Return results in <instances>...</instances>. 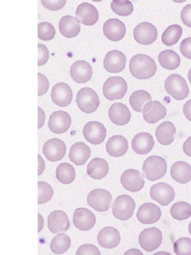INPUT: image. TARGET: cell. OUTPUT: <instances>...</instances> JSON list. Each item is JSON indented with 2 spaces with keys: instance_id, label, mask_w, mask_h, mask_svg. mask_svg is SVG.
<instances>
[{
  "instance_id": "6da1fadb",
  "label": "cell",
  "mask_w": 191,
  "mask_h": 255,
  "mask_svg": "<svg viewBox=\"0 0 191 255\" xmlns=\"http://www.w3.org/2000/svg\"><path fill=\"white\" fill-rule=\"evenodd\" d=\"M129 71L131 75L138 80H148L155 76L156 64L150 56L137 54L130 60Z\"/></svg>"
},
{
  "instance_id": "7a4b0ae2",
  "label": "cell",
  "mask_w": 191,
  "mask_h": 255,
  "mask_svg": "<svg viewBox=\"0 0 191 255\" xmlns=\"http://www.w3.org/2000/svg\"><path fill=\"white\" fill-rule=\"evenodd\" d=\"M167 162L161 156H151L143 162V171L149 181L162 178L167 173Z\"/></svg>"
},
{
  "instance_id": "3957f363",
  "label": "cell",
  "mask_w": 191,
  "mask_h": 255,
  "mask_svg": "<svg viewBox=\"0 0 191 255\" xmlns=\"http://www.w3.org/2000/svg\"><path fill=\"white\" fill-rule=\"evenodd\" d=\"M128 91L126 82L121 77H109L102 87L103 95L109 101L120 100L125 97Z\"/></svg>"
},
{
  "instance_id": "277c9868",
  "label": "cell",
  "mask_w": 191,
  "mask_h": 255,
  "mask_svg": "<svg viewBox=\"0 0 191 255\" xmlns=\"http://www.w3.org/2000/svg\"><path fill=\"white\" fill-rule=\"evenodd\" d=\"M99 98L94 89L85 87L81 89L76 96V104L81 111L91 114L96 111L99 106Z\"/></svg>"
},
{
  "instance_id": "5b68a950",
  "label": "cell",
  "mask_w": 191,
  "mask_h": 255,
  "mask_svg": "<svg viewBox=\"0 0 191 255\" xmlns=\"http://www.w3.org/2000/svg\"><path fill=\"white\" fill-rule=\"evenodd\" d=\"M167 94L176 101H183L189 95V88L186 80L179 74L169 76L164 83Z\"/></svg>"
},
{
  "instance_id": "8992f818",
  "label": "cell",
  "mask_w": 191,
  "mask_h": 255,
  "mask_svg": "<svg viewBox=\"0 0 191 255\" xmlns=\"http://www.w3.org/2000/svg\"><path fill=\"white\" fill-rule=\"evenodd\" d=\"M135 201L129 195L118 196L113 202L112 213L116 219L126 221L131 219L135 210Z\"/></svg>"
},
{
  "instance_id": "52a82bcc",
  "label": "cell",
  "mask_w": 191,
  "mask_h": 255,
  "mask_svg": "<svg viewBox=\"0 0 191 255\" xmlns=\"http://www.w3.org/2000/svg\"><path fill=\"white\" fill-rule=\"evenodd\" d=\"M163 234L157 228H146L139 236L140 247L147 252L156 250L162 243Z\"/></svg>"
},
{
  "instance_id": "ba28073f",
  "label": "cell",
  "mask_w": 191,
  "mask_h": 255,
  "mask_svg": "<svg viewBox=\"0 0 191 255\" xmlns=\"http://www.w3.org/2000/svg\"><path fill=\"white\" fill-rule=\"evenodd\" d=\"M88 205L97 212H105L109 210L112 196L108 191L102 189H96L88 195Z\"/></svg>"
},
{
  "instance_id": "9c48e42d",
  "label": "cell",
  "mask_w": 191,
  "mask_h": 255,
  "mask_svg": "<svg viewBox=\"0 0 191 255\" xmlns=\"http://www.w3.org/2000/svg\"><path fill=\"white\" fill-rule=\"evenodd\" d=\"M150 197L161 206H167L174 201L176 192L170 185L158 183L151 187Z\"/></svg>"
},
{
  "instance_id": "30bf717a",
  "label": "cell",
  "mask_w": 191,
  "mask_h": 255,
  "mask_svg": "<svg viewBox=\"0 0 191 255\" xmlns=\"http://www.w3.org/2000/svg\"><path fill=\"white\" fill-rule=\"evenodd\" d=\"M134 38L138 44L149 45L158 38V30L152 23L143 22L134 28Z\"/></svg>"
},
{
  "instance_id": "8fae6325",
  "label": "cell",
  "mask_w": 191,
  "mask_h": 255,
  "mask_svg": "<svg viewBox=\"0 0 191 255\" xmlns=\"http://www.w3.org/2000/svg\"><path fill=\"white\" fill-rule=\"evenodd\" d=\"M121 184L124 189L131 192H140L145 185L144 176L135 169H128L122 173Z\"/></svg>"
},
{
  "instance_id": "7c38bea8",
  "label": "cell",
  "mask_w": 191,
  "mask_h": 255,
  "mask_svg": "<svg viewBox=\"0 0 191 255\" xmlns=\"http://www.w3.org/2000/svg\"><path fill=\"white\" fill-rule=\"evenodd\" d=\"M83 135L88 142L97 145L104 141L107 130L105 127L100 122H90L84 127Z\"/></svg>"
},
{
  "instance_id": "4fadbf2b",
  "label": "cell",
  "mask_w": 191,
  "mask_h": 255,
  "mask_svg": "<svg viewBox=\"0 0 191 255\" xmlns=\"http://www.w3.org/2000/svg\"><path fill=\"white\" fill-rule=\"evenodd\" d=\"M67 151L65 143L59 138L48 140L43 147V153L50 162H58L64 157Z\"/></svg>"
},
{
  "instance_id": "5bb4252c",
  "label": "cell",
  "mask_w": 191,
  "mask_h": 255,
  "mask_svg": "<svg viewBox=\"0 0 191 255\" xmlns=\"http://www.w3.org/2000/svg\"><path fill=\"white\" fill-rule=\"evenodd\" d=\"M126 65V57L119 50H110L106 54L103 61L104 69L111 74L122 72Z\"/></svg>"
},
{
  "instance_id": "9a60e30c",
  "label": "cell",
  "mask_w": 191,
  "mask_h": 255,
  "mask_svg": "<svg viewBox=\"0 0 191 255\" xmlns=\"http://www.w3.org/2000/svg\"><path fill=\"white\" fill-rule=\"evenodd\" d=\"M71 124V117L68 113L64 111H57L49 117L48 127L54 133L62 134L70 129Z\"/></svg>"
},
{
  "instance_id": "2e32d148",
  "label": "cell",
  "mask_w": 191,
  "mask_h": 255,
  "mask_svg": "<svg viewBox=\"0 0 191 255\" xmlns=\"http://www.w3.org/2000/svg\"><path fill=\"white\" fill-rule=\"evenodd\" d=\"M51 98L55 105L66 107L70 105L73 101V91L67 83H57L52 88Z\"/></svg>"
},
{
  "instance_id": "e0dca14e",
  "label": "cell",
  "mask_w": 191,
  "mask_h": 255,
  "mask_svg": "<svg viewBox=\"0 0 191 255\" xmlns=\"http://www.w3.org/2000/svg\"><path fill=\"white\" fill-rule=\"evenodd\" d=\"M95 215L87 208L76 209L73 213V224L76 228L82 231H88L96 225Z\"/></svg>"
},
{
  "instance_id": "ac0fdd59",
  "label": "cell",
  "mask_w": 191,
  "mask_h": 255,
  "mask_svg": "<svg viewBox=\"0 0 191 255\" xmlns=\"http://www.w3.org/2000/svg\"><path fill=\"white\" fill-rule=\"evenodd\" d=\"M103 33L110 41L114 42L120 41L126 33L125 23L118 19H108L103 25Z\"/></svg>"
},
{
  "instance_id": "d6986e66",
  "label": "cell",
  "mask_w": 191,
  "mask_h": 255,
  "mask_svg": "<svg viewBox=\"0 0 191 255\" xmlns=\"http://www.w3.org/2000/svg\"><path fill=\"white\" fill-rule=\"evenodd\" d=\"M161 216V210L158 206L152 203H145L139 207L137 218L143 225L156 223Z\"/></svg>"
},
{
  "instance_id": "ffe728a7",
  "label": "cell",
  "mask_w": 191,
  "mask_h": 255,
  "mask_svg": "<svg viewBox=\"0 0 191 255\" xmlns=\"http://www.w3.org/2000/svg\"><path fill=\"white\" fill-rule=\"evenodd\" d=\"M143 119L149 124H155L165 118L167 109L159 101H149L143 107Z\"/></svg>"
},
{
  "instance_id": "44dd1931",
  "label": "cell",
  "mask_w": 191,
  "mask_h": 255,
  "mask_svg": "<svg viewBox=\"0 0 191 255\" xmlns=\"http://www.w3.org/2000/svg\"><path fill=\"white\" fill-rule=\"evenodd\" d=\"M48 228L52 234L65 232L70 228V220L67 213L62 210H55L48 216Z\"/></svg>"
},
{
  "instance_id": "7402d4cb",
  "label": "cell",
  "mask_w": 191,
  "mask_h": 255,
  "mask_svg": "<svg viewBox=\"0 0 191 255\" xmlns=\"http://www.w3.org/2000/svg\"><path fill=\"white\" fill-rule=\"evenodd\" d=\"M121 237L119 231L113 227H105L97 236L98 244L104 249H112L119 246Z\"/></svg>"
},
{
  "instance_id": "603a6c76",
  "label": "cell",
  "mask_w": 191,
  "mask_h": 255,
  "mask_svg": "<svg viewBox=\"0 0 191 255\" xmlns=\"http://www.w3.org/2000/svg\"><path fill=\"white\" fill-rule=\"evenodd\" d=\"M70 75L76 83H88L92 77V67L86 61H76L70 68Z\"/></svg>"
},
{
  "instance_id": "cb8c5ba5",
  "label": "cell",
  "mask_w": 191,
  "mask_h": 255,
  "mask_svg": "<svg viewBox=\"0 0 191 255\" xmlns=\"http://www.w3.org/2000/svg\"><path fill=\"white\" fill-rule=\"evenodd\" d=\"M76 18L85 26H93L98 20V12L94 5L83 2L78 6L76 11Z\"/></svg>"
},
{
  "instance_id": "d4e9b609",
  "label": "cell",
  "mask_w": 191,
  "mask_h": 255,
  "mask_svg": "<svg viewBox=\"0 0 191 255\" xmlns=\"http://www.w3.org/2000/svg\"><path fill=\"white\" fill-rule=\"evenodd\" d=\"M155 146L153 137L149 132H139L134 135L131 141L133 150L137 154H147Z\"/></svg>"
},
{
  "instance_id": "484cf974",
  "label": "cell",
  "mask_w": 191,
  "mask_h": 255,
  "mask_svg": "<svg viewBox=\"0 0 191 255\" xmlns=\"http://www.w3.org/2000/svg\"><path fill=\"white\" fill-rule=\"evenodd\" d=\"M110 120L117 126H124L131 120V113L127 106L121 103H115L110 106L108 111Z\"/></svg>"
},
{
  "instance_id": "4316f807",
  "label": "cell",
  "mask_w": 191,
  "mask_h": 255,
  "mask_svg": "<svg viewBox=\"0 0 191 255\" xmlns=\"http://www.w3.org/2000/svg\"><path fill=\"white\" fill-rule=\"evenodd\" d=\"M128 140L122 135H113L106 143V151L113 157L124 156L128 151Z\"/></svg>"
},
{
  "instance_id": "83f0119b",
  "label": "cell",
  "mask_w": 191,
  "mask_h": 255,
  "mask_svg": "<svg viewBox=\"0 0 191 255\" xmlns=\"http://www.w3.org/2000/svg\"><path fill=\"white\" fill-rule=\"evenodd\" d=\"M91 148L84 142H76L72 145L69 153V158L75 165H85L91 156Z\"/></svg>"
},
{
  "instance_id": "f1b7e54d",
  "label": "cell",
  "mask_w": 191,
  "mask_h": 255,
  "mask_svg": "<svg viewBox=\"0 0 191 255\" xmlns=\"http://www.w3.org/2000/svg\"><path fill=\"white\" fill-rule=\"evenodd\" d=\"M59 30L61 35L67 38H75L80 32V21L73 16H64L60 20Z\"/></svg>"
},
{
  "instance_id": "f546056e",
  "label": "cell",
  "mask_w": 191,
  "mask_h": 255,
  "mask_svg": "<svg viewBox=\"0 0 191 255\" xmlns=\"http://www.w3.org/2000/svg\"><path fill=\"white\" fill-rule=\"evenodd\" d=\"M170 174L177 183L181 184L189 183L191 180V166L184 161L175 162L172 165Z\"/></svg>"
},
{
  "instance_id": "4dcf8cb0",
  "label": "cell",
  "mask_w": 191,
  "mask_h": 255,
  "mask_svg": "<svg viewBox=\"0 0 191 255\" xmlns=\"http://www.w3.org/2000/svg\"><path fill=\"white\" fill-rule=\"evenodd\" d=\"M176 129L170 122H164L157 128L155 131L157 140L162 145H170L174 141Z\"/></svg>"
},
{
  "instance_id": "1f68e13d",
  "label": "cell",
  "mask_w": 191,
  "mask_h": 255,
  "mask_svg": "<svg viewBox=\"0 0 191 255\" xmlns=\"http://www.w3.org/2000/svg\"><path fill=\"white\" fill-rule=\"evenodd\" d=\"M109 171V165L105 159L95 158L87 167V173L91 178L101 180L106 177Z\"/></svg>"
},
{
  "instance_id": "d6a6232c",
  "label": "cell",
  "mask_w": 191,
  "mask_h": 255,
  "mask_svg": "<svg viewBox=\"0 0 191 255\" xmlns=\"http://www.w3.org/2000/svg\"><path fill=\"white\" fill-rule=\"evenodd\" d=\"M158 61L161 67L165 69L173 71L177 69L181 64L179 55L173 50H164L158 55Z\"/></svg>"
},
{
  "instance_id": "836d02e7",
  "label": "cell",
  "mask_w": 191,
  "mask_h": 255,
  "mask_svg": "<svg viewBox=\"0 0 191 255\" xmlns=\"http://www.w3.org/2000/svg\"><path fill=\"white\" fill-rule=\"evenodd\" d=\"M56 177L60 183L63 184H70L76 178L74 167L67 162L60 164L57 167Z\"/></svg>"
},
{
  "instance_id": "e575fe53",
  "label": "cell",
  "mask_w": 191,
  "mask_h": 255,
  "mask_svg": "<svg viewBox=\"0 0 191 255\" xmlns=\"http://www.w3.org/2000/svg\"><path fill=\"white\" fill-rule=\"evenodd\" d=\"M149 101H152V97L149 92L144 90L136 91L131 94L129 99L131 108L137 113H141L143 106L146 105Z\"/></svg>"
},
{
  "instance_id": "d590c367",
  "label": "cell",
  "mask_w": 191,
  "mask_h": 255,
  "mask_svg": "<svg viewBox=\"0 0 191 255\" xmlns=\"http://www.w3.org/2000/svg\"><path fill=\"white\" fill-rule=\"evenodd\" d=\"M182 35V26L177 24L171 25L163 32L161 39L166 46L171 47L179 42Z\"/></svg>"
},
{
  "instance_id": "8d00e7d4",
  "label": "cell",
  "mask_w": 191,
  "mask_h": 255,
  "mask_svg": "<svg viewBox=\"0 0 191 255\" xmlns=\"http://www.w3.org/2000/svg\"><path fill=\"white\" fill-rule=\"evenodd\" d=\"M71 246L70 237L65 234H59L55 236L50 243V249L54 254L61 255L67 252Z\"/></svg>"
},
{
  "instance_id": "74e56055",
  "label": "cell",
  "mask_w": 191,
  "mask_h": 255,
  "mask_svg": "<svg viewBox=\"0 0 191 255\" xmlns=\"http://www.w3.org/2000/svg\"><path fill=\"white\" fill-rule=\"evenodd\" d=\"M170 214L173 219L178 221L189 219L191 216V205L184 201L176 203L170 209Z\"/></svg>"
},
{
  "instance_id": "f35d334b",
  "label": "cell",
  "mask_w": 191,
  "mask_h": 255,
  "mask_svg": "<svg viewBox=\"0 0 191 255\" xmlns=\"http://www.w3.org/2000/svg\"><path fill=\"white\" fill-rule=\"evenodd\" d=\"M110 8L113 13L122 17L131 15L134 11V7L129 0H113Z\"/></svg>"
},
{
  "instance_id": "ab89813d",
  "label": "cell",
  "mask_w": 191,
  "mask_h": 255,
  "mask_svg": "<svg viewBox=\"0 0 191 255\" xmlns=\"http://www.w3.org/2000/svg\"><path fill=\"white\" fill-rule=\"evenodd\" d=\"M54 191L52 186L46 182H38V204L49 202L53 196Z\"/></svg>"
},
{
  "instance_id": "60d3db41",
  "label": "cell",
  "mask_w": 191,
  "mask_h": 255,
  "mask_svg": "<svg viewBox=\"0 0 191 255\" xmlns=\"http://www.w3.org/2000/svg\"><path fill=\"white\" fill-rule=\"evenodd\" d=\"M56 32L53 25L48 22H42L38 24V37L42 41H49L53 39Z\"/></svg>"
},
{
  "instance_id": "b9f144b4",
  "label": "cell",
  "mask_w": 191,
  "mask_h": 255,
  "mask_svg": "<svg viewBox=\"0 0 191 255\" xmlns=\"http://www.w3.org/2000/svg\"><path fill=\"white\" fill-rule=\"evenodd\" d=\"M175 254L177 255H191V240L182 237L176 240L173 246Z\"/></svg>"
},
{
  "instance_id": "7bdbcfd3",
  "label": "cell",
  "mask_w": 191,
  "mask_h": 255,
  "mask_svg": "<svg viewBox=\"0 0 191 255\" xmlns=\"http://www.w3.org/2000/svg\"><path fill=\"white\" fill-rule=\"evenodd\" d=\"M67 0H41L43 7L50 11H58L65 6Z\"/></svg>"
},
{
  "instance_id": "ee69618b",
  "label": "cell",
  "mask_w": 191,
  "mask_h": 255,
  "mask_svg": "<svg viewBox=\"0 0 191 255\" xmlns=\"http://www.w3.org/2000/svg\"><path fill=\"white\" fill-rule=\"evenodd\" d=\"M76 255H100L101 253H100L99 250H98L96 246L91 244H85L82 245V246H81L78 249L77 252H76Z\"/></svg>"
},
{
  "instance_id": "f6af8a7d",
  "label": "cell",
  "mask_w": 191,
  "mask_h": 255,
  "mask_svg": "<svg viewBox=\"0 0 191 255\" xmlns=\"http://www.w3.org/2000/svg\"><path fill=\"white\" fill-rule=\"evenodd\" d=\"M49 60V50L44 44H38V65L42 66Z\"/></svg>"
},
{
  "instance_id": "bcb514c9",
  "label": "cell",
  "mask_w": 191,
  "mask_h": 255,
  "mask_svg": "<svg viewBox=\"0 0 191 255\" xmlns=\"http://www.w3.org/2000/svg\"><path fill=\"white\" fill-rule=\"evenodd\" d=\"M38 96H42V95H45L49 89V81H48L46 76L40 74V73H38Z\"/></svg>"
},
{
  "instance_id": "7dc6e473",
  "label": "cell",
  "mask_w": 191,
  "mask_h": 255,
  "mask_svg": "<svg viewBox=\"0 0 191 255\" xmlns=\"http://www.w3.org/2000/svg\"><path fill=\"white\" fill-rule=\"evenodd\" d=\"M180 51L185 58L191 59V38H187L181 43Z\"/></svg>"
},
{
  "instance_id": "c3c4849f",
  "label": "cell",
  "mask_w": 191,
  "mask_h": 255,
  "mask_svg": "<svg viewBox=\"0 0 191 255\" xmlns=\"http://www.w3.org/2000/svg\"><path fill=\"white\" fill-rule=\"evenodd\" d=\"M181 19L185 26L191 28V4L184 7L181 12Z\"/></svg>"
},
{
  "instance_id": "681fc988",
  "label": "cell",
  "mask_w": 191,
  "mask_h": 255,
  "mask_svg": "<svg viewBox=\"0 0 191 255\" xmlns=\"http://www.w3.org/2000/svg\"><path fill=\"white\" fill-rule=\"evenodd\" d=\"M183 113L185 118L191 122V100L185 103L183 107Z\"/></svg>"
},
{
  "instance_id": "f907efd6",
  "label": "cell",
  "mask_w": 191,
  "mask_h": 255,
  "mask_svg": "<svg viewBox=\"0 0 191 255\" xmlns=\"http://www.w3.org/2000/svg\"><path fill=\"white\" fill-rule=\"evenodd\" d=\"M183 150L187 156L191 157V136H190L184 143Z\"/></svg>"
},
{
  "instance_id": "816d5d0a",
  "label": "cell",
  "mask_w": 191,
  "mask_h": 255,
  "mask_svg": "<svg viewBox=\"0 0 191 255\" xmlns=\"http://www.w3.org/2000/svg\"><path fill=\"white\" fill-rule=\"evenodd\" d=\"M39 110V122L38 129H40L44 125L45 122V113L43 110L40 107H38Z\"/></svg>"
},
{
  "instance_id": "f5cc1de1",
  "label": "cell",
  "mask_w": 191,
  "mask_h": 255,
  "mask_svg": "<svg viewBox=\"0 0 191 255\" xmlns=\"http://www.w3.org/2000/svg\"><path fill=\"white\" fill-rule=\"evenodd\" d=\"M38 158H39V170H38V174L39 175H40V174H42V173L43 172V171H44L45 168V162L44 161H43V158H41V156H40V155H38Z\"/></svg>"
},
{
  "instance_id": "db71d44e",
  "label": "cell",
  "mask_w": 191,
  "mask_h": 255,
  "mask_svg": "<svg viewBox=\"0 0 191 255\" xmlns=\"http://www.w3.org/2000/svg\"><path fill=\"white\" fill-rule=\"evenodd\" d=\"M39 222H40V224H39V230L38 232H40V231H41L42 228H43V217H42L41 216H40V214H39Z\"/></svg>"
},
{
  "instance_id": "11a10c76",
  "label": "cell",
  "mask_w": 191,
  "mask_h": 255,
  "mask_svg": "<svg viewBox=\"0 0 191 255\" xmlns=\"http://www.w3.org/2000/svg\"><path fill=\"white\" fill-rule=\"evenodd\" d=\"M129 253L134 254V255H135V254H137V253L142 254L141 252H140V251L137 250V249H131V250H129V251H128V252H125V254H129Z\"/></svg>"
},
{
  "instance_id": "9f6ffc18",
  "label": "cell",
  "mask_w": 191,
  "mask_h": 255,
  "mask_svg": "<svg viewBox=\"0 0 191 255\" xmlns=\"http://www.w3.org/2000/svg\"><path fill=\"white\" fill-rule=\"evenodd\" d=\"M173 1L176 3H182V2H186L187 0H173Z\"/></svg>"
},
{
  "instance_id": "6f0895ef",
  "label": "cell",
  "mask_w": 191,
  "mask_h": 255,
  "mask_svg": "<svg viewBox=\"0 0 191 255\" xmlns=\"http://www.w3.org/2000/svg\"><path fill=\"white\" fill-rule=\"evenodd\" d=\"M188 80H189L190 83L191 85V68L189 70V72H188Z\"/></svg>"
},
{
  "instance_id": "680465c9",
  "label": "cell",
  "mask_w": 191,
  "mask_h": 255,
  "mask_svg": "<svg viewBox=\"0 0 191 255\" xmlns=\"http://www.w3.org/2000/svg\"><path fill=\"white\" fill-rule=\"evenodd\" d=\"M188 230H189V233H190V234H191V222H190L189 227H188Z\"/></svg>"
},
{
  "instance_id": "91938a15",
  "label": "cell",
  "mask_w": 191,
  "mask_h": 255,
  "mask_svg": "<svg viewBox=\"0 0 191 255\" xmlns=\"http://www.w3.org/2000/svg\"><path fill=\"white\" fill-rule=\"evenodd\" d=\"M91 1H94V2H101V1H103V0H91Z\"/></svg>"
}]
</instances>
